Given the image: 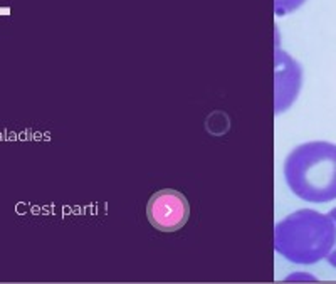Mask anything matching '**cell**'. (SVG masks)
Returning <instances> with one entry per match:
<instances>
[{
  "instance_id": "6",
  "label": "cell",
  "mask_w": 336,
  "mask_h": 284,
  "mask_svg": "<svg viewBox=\"0 0 336 284\" xmlns=\"http://www.w3.org/2000/svg\"><path fill=\"white\" fill-rule=\"evenodd\" d=\"M329 217H331V219L335 220V224H336V207H335V209H331V212H329ZM326 259H328V262L336 269V244H335V247L331 249V252H329L328 256H326Z\"/></svg>"
},
{
  "instance_id": "5",
  "label": "cell",
  "mask_w": 336,
  "mask_h": 284,
  "mask_svg": "<svg viewBox=\"0 0 336 284\" xmlns=\"http://www.w3.org/2000/svg\"><path fill=\"white\" fill-rule=\"evenodd\" d=\"M306 0H274V8H276V15H287L291 12H294L296 8H299Z\"/></svg>"
},
{
  "instance_id": "4",
  "label": "cell",
  "mask_w": 336,
  "mask_h": 284,
  "mask_svg": "<svg viewBox=\"0 0 336 284\" xmlns=\"http://www.w3.org/2000/svg\"><path fill=\"white\" fill-rule=\"evenodd\" d=\"M302 84V69L281 47L276 49V82H274V113L287 111L299 94Z\"/></svg>"
},
{
  "instance_id": "1",
  "label": "cell",
  "mask_w": 336,
  "mask_h": 284,
  "mask_svg": "<svg viewBox=\"0 0 336 284\" xmlns=\"http://www.w3.org/2000/svg\"><path fill=\"white\" fill-rule=\"evenodd\" d=\"M336 244V224L329 214L299 209L274 225V249L292 264L309 266L326 259Z\"/></svg>"
},
{
  "instance_id": "2",
  "label": "cell",
  "mask_w": 336,
  "mask_h": 284,
  "mask_svg": "<svg viewBox=\"0 0 336 284\" xmlns=\"http://www.w3.org/2000/svg\"><path fill=\"white\" fill-rule=\"evenodd\" d=\"M284 180L297 198L311 203L336 200V145L306 141L284 160Z\"/></svg>"
},
{
  "instance_id": "3",
  "label": "cell",
  "mask_w": 336,
  "mask_h": 284,
  "mask_svg": "<svg viewBox=\"0 0 336 284\" xmlns=\"http://www.w3.org/2000/svg\"><path fill=\"white\" fill-rule=\"evenodd\" d=\"M190 205L187 197L173 188H163L150 197L146 217L151 227L160 232H176L188 220Z\"/></svg>"
}]
</instances>
